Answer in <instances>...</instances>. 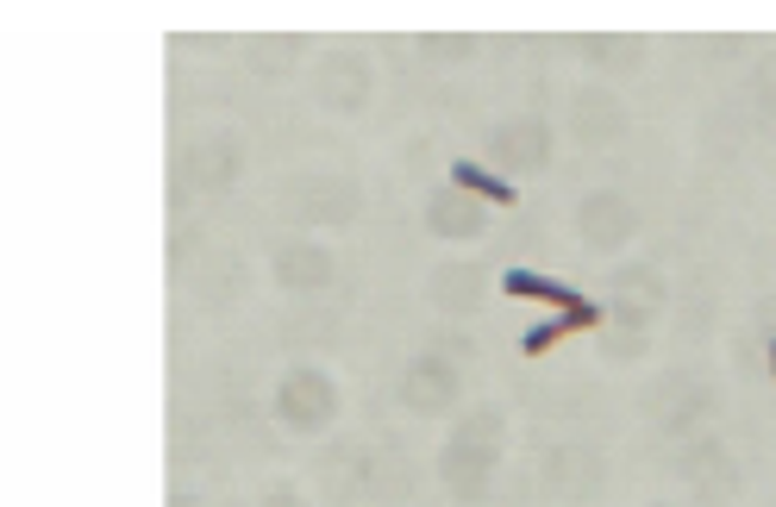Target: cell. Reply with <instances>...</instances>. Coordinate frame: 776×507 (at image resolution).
I'll return each instance as SVG.
<instances>
[{
	"label": "cell",
	"mask_w": 776,
	"mask_h": 507,
	"mask_svg": "<svg viewBox=\"0 0 776 507\" xmlns=\"http://www.w3.org/2000/svg\"><path fill=\"white\" fill-rule=\"evenodd\" d=\"M507 295H532V301H557L564 313H576V307H582V295H576V288H564V282H551V276H532V270H507Z\"/></svg>",
	"instance_id": "1"
},
{
	"label": "cell",
	"mask_w": 776,
	"mask_h": 507,
	"mask_svg": "<svg viewBox=\"0 0 776 507\" xmlns=\"http://www.w3.org/2000/svg\"><path fill=\"white\" fill-rule=\"evenodd\" d=\"M451 182H457V188H476L482 201H495V207H514V182L489 176V170H476V163H451Z\"/></svg>",
	"instance_id": "2"
},
{
	"label": "cell",
	"mask_w": 776,
	"mask_h": 507,
	"mask_svg": "<svg viewBox=\"0 0 776 507\" xmlns=\"http://www.w3.org/2000/svg\"><path fill=\"white\" fill-rule=\"evenodd\" d=\"M570 332H576V320L564 313V320H551V326H532V332L520 338V345H526V357H539V351H551L557 338H570Z\"/></svg>",
	"instance_id": "3"
},
{
	"label": "cell",
	"mask_w": 776,
	"mask_h": 507,
	"mask_svg": "<svg viewBox=\"0 0 776 507\" xmlns=\"http://www.w3.org/2000/svg\"><path fill=\"white\" fill-rule=\"evenodd\" d=\"M771 357H776V345H771Z\"/></svg>",
	"instance_id": "4"
}]
</instances>
